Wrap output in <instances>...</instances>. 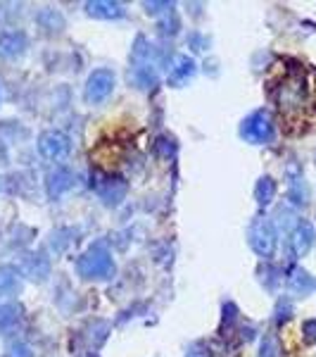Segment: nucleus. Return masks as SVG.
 <instances>
[{"instance_id":"obj_4","label":"nucleus","mask_w":316,"mask_h":357,"mask_svg":"<svg viewBox=\"0 0 316 357\" xmlns=\"http://www.w3.org/2000/svg\"><path fill=\"white\" fill-rule=\"evenodd\" d=\"M240 136L255 146H269L276 138V124L267 110H255L240 124Z\"/></svg>"},{"instance_id":"obj_11","label":"nucleus","mask_w":316,"mask_h":357,"mask_svg":"<svg viewBox=\"0 0 316 357\" xmlns=\"http://www.w3.org/2000/svg\"><path fill=\"white\" fill-rule=\"evenodd\" d=\"M316 289V279L312 274L307 272V269L302 267H292L290 274H288V291L292 293V296L297 298H304L309 296Z\"/></svg>"},{"instance_id":"obj_7","label":"nucleus","mask_w":316,"mask_h":357,"mask_svg":"<svg viewBox=\"0 0 316 357\" xmlns=\"http://www.w3.org/2000/svg\"><path fill=\"white\" fill-rule=\"evenodd\" d=\"M38 153L50 162H60L69 155V138L57 129L43 131L41 138H38Z\"/></svg>"},{"instance_id":"obj_17","label":"nucleus","mask_w":316,"mask_h":357,"mask_svg":"<svg viewBox=\"0 0 316 357\" xmlns=\"http://www.w3.org/2000/svg\"><path fill=\"white\" fill-rule=\"evenodd\" d=\"M281 348H278V341L274 336H264L262 341V348H260V357H278Z\"/></svg>"},{"instance_id":"obj_1","label":"nucleus","mask_w":316,"mask_h":357,"mask_svg":"<svg viewBox=\"0 0 316 357\" xmlns=\"http://www.w3.org/2000/svg\"><path fill=\"white\" fill-rule=\"evenodd\" d=\"M274 100L281 112H300L307 105V79L302 72H292L281 79V84L274 89Z\"/></svg>"},{"instance_id":"obj_3","label":"nucleus","mask_w":316,"mask_h":357,"mask_svg":"<svg viewBox=\"0 0 316 357\" xmlns=\"http://www.w3.org/2000/svg\"><path fill=\"white\" fill-rule=\"evenodd\" d=\"M248 243L264 260L274 257L276 248H278V234H276V227L269 217H255L252 220L248 229Z\"/></svg>"},{"instance_id":"obj_2","label":"nucleus","mask_w":316,"mask_h":357,"mask_svg":"<svg viewBox=\"0 0 316 357\" xmlns=\"http://www.w3.org/2000/svg\"><path fill=\"white\" fill-rule=\"evenodd\" d=\"M77 269H79V276H84V279H110L114 274L112 252L102 243L88 248V250L79 257Z\"/></svg>"},{"instance_id":"obj_18","label":"nucleus","mask_w":316,"mask_h":357,"mask_svg":"<svg viewBox=\"0 0 316 357\" xmlns=\"http://www.w3.org/2000/svg\"><path fill=\"white\" fill-rule=\"evenodd\" d=\"M15 321H17V307H13V305L0 307V329H8V326L15 324Z\"/></svg>"},{"instance_id":"obj_5","label":"nucleus","mask_w":316,"mask_h":357,"mask_svg":"<svg viewBox=\"0 0 316 357\" xmlns=\"http://www.w3.org/2000/svg\"><path fill=\"white\" fill-rule=\"evenodd\" d=\"M316 241V229L312 222L300 220L292 227V231L288 234V241H285V255L288 260H300V257L307 255L314 248Z\"/></svg>"},{"instance_id":"obj_16","label":"nucleus","mask_w":316,"mask_h":357,"mask_svg":"<svg viewBox=\"0 0 316 357\" xmlns=\"http://www.w3.org/2000/svg\"><path fill=\"white\" fill-rule=\"evenodd\" d=\"M134 82L138 84V89H152V86L157 84V72H155V67L148 65V62H143V65H136Z\"/></svg>"},{"instance_id":"obj_9","label":"nucleus","mask_w":316,"mask_h":357,"mask_svg":"<svg viewBox=\"0 0 316 357\" xmlns=\"http://www.w3.org/2000/svg\"><path fill=\"white\" fill-rule=\"evenodd\" d=\"M285 178H288V200H290V203L295 207L307 205L309 191H307V183H304L302 167L297 162H290L288 169H285Z\"/></svg>"},{"instance_id":"obj_6","label":"nucleus","mask_w":316,"mask_h":357,"mask_svg":"<svg viewBox=\"0 0 316 357\" xmlns=\"http://www.w3.org/2000/svg\"><path fill=\"white\" fill-rule=\"evenodd\" d=\"M114 84H117V77H114L112 69H105V67L95 69V72L88 77L86 89H84L86 102H88V105H100V102H105L107 98L112 96Z\"/></svg>"},{"instance_id":"obj_12","label":"nucleus","mask_w":316,"mask_h":357,"mask_svg":"<svg viewBox=\"0 0 316 357\" xmlns=\"http://www.w3.org/2000/svg\"><path fill=\"white\" fill-rule=\"evenodd\" d=\"M24 48H26V36L22 31H15V29L0 31V55L17 57L24 53Z\"/></svg>"},{"instance_id":"obj_13","label":"nucleus","mask_w":316,"mask_h":357,"mask_svg":"<svg viewBox=\"0 0 316 357\" xmlns=\"http://www.w3.org/2000/svg\"><path fill=\"white\" fill-rule=\"evenodd\" d=\"M72 186H74V176L69 169H65V167H57L55 172H50V176H48V195L50 198H60V195L67 193Z\"/></svg>"},{"instance_id":"obj_14","label":"nucleus","mask_w":316,"mask_h":357,"mask_svg":"<svg viewBox=\"0 0 316 357\" xmlns=\"http://www.w3.org/2000/svg\"><path fill=\"white\" fill-rule=\"evenodd\" d=\"M86 13L95 20H122L126 15L124 8L119 3H107V0H97V3L86 5Z\"/></svg>"},{"instance_id":"obj_20","label":"nucleus","mask_w":316,"mask_h":357,"mask_svg":"<svg viewBox=\"0 0 316 357\" xmlns=\"http://www.w3.org/2000/svg\"><path fill=\"white\" fill-rule=\"evenodd\" d=\"M276 314H278V317H276V321H278V324H281V321H285V319H290V317H292V305L288 301H281Z\"/></svg>"},{"instance_id":"obj_10","label":"nucleus","mask_w":316,"mask_h":357,"mask_svg":"<svg viewBox=\"0 0 316 357\" xmlns=\"http://www.w3.org/2000/svg\"><path fill=\"white\" fill-rule=\"evenodd\" d=\"M198 72V65H195L193 57L188 55H176L174 60L169 62V72H166V82L171 86H183L188 84Z\"/></svg>"},{"instance_id":"obj_19","label":"nucleus","mask_w":316,"mask_h":357,"mask_svg":"<svg viewBox=\"0 0 316 357\" xmlns=\"http://www.w3.org/2000/svg\"><path fill=\"white\" fill-rule=\"evenodd\" d=\"M302 333H304V341H307V343H312V345H316V319L304 321Z\"/></svg>"},{"instance_id":"obj_21","label":"nucleus","mask_w":316,"mask_h":357,"mask_svg":"<svg viewBox=\"0 0 316 357\" xmlns=\"http://www.w3.org/2000/svg\"><path fill=\"white\" fill-rule=\"evenodd\" d=\"M188 357H210V355L203 353V350H193V353H188Z\"/></svg>"},{"instance_id":"obj_15","label":"nucleus","mask_w":316,"mask_h":357,"mask_svg":"<svg viewBox=\"0 0 316 357\" xmlns=\"http://www.w3.org/2000/svg\"><path fill=\"white\" fill-rule=\"evenodd\" d=\"M276 191H278V186H276V181L271 176H262L260 181H257L255 186V200L260 207H267L274 203L276 198Z\"/></svg>"},{"instance_id":"obj_8","label":"nucleus","mask_w":316,"mask_h":357,"mask_svg":"<svg viewBox=\"0 0 316 357\" xmlns=\"http://www.w3.org/2000/svg\"><path fill=\"white\" fill-rule=\"evenodd\" d=\"M90 188H95V193L100 195V200H105L107 205H117L119 200L126 195V183L119 176H97L95 183H90Z\"/></svg>"}]
</instances>
